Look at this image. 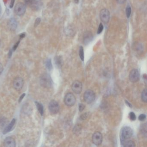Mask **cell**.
I'll return each mask as SVG.
<instances>
[{
	"label": "cell",
	"mask_w": 147,
	"mask_h": 147,
	"mask_svg": "<svg viewBox=\"0 0 147 147\" xmlns=\"http://www.w3.org/2000/svg\"><path fill=\"white\" fill-rule=\"evenodd\" d=\"M15 123H16V120H15V119H13L12 120L11 123H10V124H8V125L5 128V129H4L3 132V134H6L8 133V132H10L12 130L13 128V126H14V125H15Z\"/></svg>",
	"instance_id": "15"
},
{
	"label": "cell",
	"mask_w": 147,
	"mask_h": 147,
	"mask_svg": "<svg viewBox=\"0 0 147 147\" xmlns=\"http://www.w3.org/2000/svg\"><path fill=\"white\" fill-rule=\"evenodd\" d=\"M146 116L144 114H142L138 116V120L140 121H143L146 119Z\"/></svg>",
	"instance_id": "27"
},
{
	"label": "cell",
	"mask_w": 147,
	"mask_h": 147,
	"mask_svg": "<svg viewBox=\"0 0 147 147\" xmlns=\"http://www.w3.org/2000/svg\"><path fill=\"white\" fill-rule=\"evenodd\" d=\"M20 40H19L18 41H17L16 44L13 45V51H15V50L17 49L19 45V43H20Z\"/></svg>",
	"instance_id": "29"
},
{
	"label": "cell",
	"mask_w": 147,
	"mask_h": 147,
	"mask_svg": "<svg viewBox=\"0 0 147 147\" xmlns=\"http://www.w3.org/2000/svg\"><path fill=\"white\" fill-rule=\"evenodd\" d=\"M79 55H80V58L81 60L83 61L84 60V49L83 47L82 46H80L79 49Z\"/></svg>",
	"instance_id": "20"
},
{
	"label": "cell",
	"mask_w": 147,
	"mask_h": 147,
	"mask_svg": "<svg viewBox=\"0 0 147 147\" xmlns=\"http://www.w3.org/2000/svg\"><path fill=\"white\" fill-rule=\"evenodd\" d=\"M25 93H24V94H22V95H21V96L19 98V102H20L22 101V100H23V98H24L25 96Z\"/></svg>",
	"instance_id": "36"
},
{
	"label": "cell",
	"mask_w": 147,
	"mask_h": 147,
	"mask_svg": "<svg viewBox=\"0 0 147 147\" xmlns=\"http://www.w3.org/2000/svg\"><path fill=\"white\" fill-rule=\"evenodd\" d=\"M46 66L49 70H51L52 69V64L51 59H48L46 61Z\"/></svg>",
	"instance_id": "21"
},
{
	"label": "cell",
	"mask_w": 147,
	"mask_h": 147,
	"mask_svg": "<svg viewBox=\"0 0 147 147\" xmlns=\"http://www.w3.org/2000/svg\"><path fill=\"white\" fill-rule=\"evenodd\" d=\"M121 144L125 147H133L136 146L135 142L132 140H126Z\"/></svg>",
	"instance_id": "16"
},
{
	"label": "cell",
	"mask_w": 147,
	"mask_h": 147,
	"mask_svg": "<svg viewBox=\"0 0 147 147\" xmlns=\"http://www.w3.org/2000/svg\"><path fill=\"white\" fill-rule=\"evenodd\" d=\"M100 17L101 20L104 23L108 22L110 19V12L107 9H103L100 13Z\"/></svg>",
	"instance_id": "10"
},
{
	"label": "cell",
	"mask_w": 147,
	"mask_h": 147,
	"mask_svg": "<svg viewBox=\"0 0 147 147\" xmlns=\"http://www.w3.org/2000/svg\"><path fill=\"white\" fill-rule=\"evenodd\" d=\"M55 63L58 67H61L63 64V60L61 57L60 56H58L56 57L55 58Z\"/></svg>",
	"instance_id": "18"
},
{
	"label": "cell",
	"mask_w": 147,
	"mask_h": 147,
	"mask_svg": "<svg viewBox=\"0 0 147 147\" xmlns=\"http://www.w3.org/2000/svg\"><path fill=\"white\" fill-rule=\"evenodd\" d=\"M129 117L130 119L132 121H135L136 119V116L134 112H131L129 114Z\"/></svg>",
	"instance_id": "24"
},
{
	"label": "cell",
	"mask_w": 147,
	"mask_h": 147,
	"mask_svg": "<svg viewBox=\"0 0 147 147\" xmlns=\"http://www.w3.org/2000/svg\"><path fill=\"white\" fill-rule=\"evenodd\" d=\"M17 22L14 18H11L8 20L7 26L11 31H15L17 27Z\"/></svg>",
	"instance_id": "13"
},
{
	"label": "cell",
	"mask_w": 147,
	"mask_h": 147,
	"mask_svg": "<svg viewBox=\"0 0 147 147\" xmlns=\"http://www.w3.org/2000/svg\"><path fill=\"white\" fill-rule=\"evenodd\" d=\"M25 35H26V34L25 33H22L20 34L19 35V38L20 40L22 39H23L25 37Z\"/></svg>",
	"instance_id": "32"
},
{
	"label": "cell",
	"mask_w": 147,
	"mask_h": 147,
	"mask_svg": "<svg viewBox=\"0 0 147 147\" xmlns=\"http://www.w3.org/2000/svg\"><path fill=\"white\" fill-rule=\"evenodd\" d=\"M14 2H15V0H11L10 5V8H12L13 7V6H14Z\"/></svg>",
	"instance_id": "33"
},
{
	"label": "cell",
	"mask_w": 147,
	"mask_h": 147,
	"mask_svg": "<svg viewBox=\"0 0 147 147\" xmlns=\"http://www.w3.org/2000/svg\"><path fill=\"white\" fill-rule=\"evenodd\" d=\"M42 3L41 0H31L29 6L34 11H38L41 8Z\"/></svg>",
	"instance_id": "11"
},
{
	"label": "cell",
	"mask_w": 147,
	"mask_h": 147,
	"mask_svg": "<svg viewBox=\"0 0 147 147\" xmlns=\"http://www.w3.org/2000/svg\"><path fill=\"white\" fill-rule=\"evenodd\" d=\"M0 13H1V11H0Z\"/></svg>",
	"instance_id": "42"
},
{
	"label": "cell",
	"mask_w": 147,
	"mask_h": 147,
	"mask_svg": "<svg viewBox=\"0 0 147 147\" xmlns=\"http://www.w3.org/2000/svg\"><path fill=\"white\" fill-rule=\"evenodd\" d=\"M88 116V115L87 113L82 114L80 116L81 119L82 120H85L87 118Z\"/></svg>",
	"instance_id": "31"
},
{
	"label": "cell",
	"mask_w": 147,
	"mask_h": 147,
	"mask_svg": "<svg viewBox=\"0 0 147 147\" xmlns=\"http://www.w3.org/2000/svg\"><path fill=\"white\" fill-rule=\"evenodd\" d=\"M31 1V0H24V2L25 5H29Z\"/></svg>",
	"instance_id": "37"
},
{
	"label": "cell",
	"mask_w": 147,
	"mask_h": 147,
	"mask_svg": "<svg viewBox=\"0 0 147 147\" xmlns=\"http://www.w3.org/2000/svg\"><path fill=\"white\" fill-rule=\"evenodd\" d=\"M4 144L6 147H14L16 146V142L13 138L8 137L5 139Z\"/></svg>",
	"instance_id": "14"
},
{
	"label": "cell",
	"mask_w": 147,
	"mask_h": 147,
	"mask_svg": "<svg viewBox=\"0 0 147 147\" xmlns=\"http://www.w3.org/2000/svg\"><path fill=\"white\" fill-rule=\"evenodd\" d=\"M140 78V74L138 70L133 69L131 70L129 75V79L132 82H137Z\"/></svg>",
	"instance_id": "7"
},
{
	"label": "cell",
	"mask_w": 147,
	"mask_h": 147,
	"mask_svg": "<svg viewBox=\"0 0 147 147\" xmlns=\"http://www.w3.org/2000/svg\"><path fill=\"white\" fill-rule=\"evenodd\" d=\"M142 100L144 102L146 103L147 102V90L144 89L142 93Z\"/></svg>",
	"instance_id": "19"
},
{
	"label": "cell",
	"mask_w": 147,
	"mask_h": 147,
	"mask_svg": "<svg viewBox=\"0 0 147 147\" xmlns=\"http://www.w3.org/2000/svg\"><path fill=\"white\" fill-rule=\"evenodd\" d=\"M35 104H36L38 111H39L41 116L43 115V114H44V108H43V105L40 103L38 102H35Z\"/></svg>",
	"instance_id": "17"
},
{
	"label": "cell",
	"mask_w": 147,
	"mask_h": 147,
	"mask_svg": "<svg viewBox=\"0 0 147 147\" xmlns=\"http://www.w3.org/2000/svg\"><path fill=\"white\" fill-rule=\"evenodd\" d=\"M6 119L4 117L0 119V127H3L4 126H5L6 123Z\"/></svg>",
	"instance_id": "25"
},
{
	"label": "cell",
	"mask_w": 147,
	"mask_h": 147,
	"mask_svg": "<svg viewBox=\"0 0 147 147\" xmlns=\"http://www.w3.org/2000/svg\"><path fill=\"white\" fill-rule=\"evenodd\" d=\"M3 70H4V68H3V65L0 63V75L2 74Z\"/></svg>",
	"instance_id": "35"
},
{
	"label": "cell",
	"mask_w": 147,
	"mask_h": 147,
	"mask_svg": "<svg viewBox=\"0 0 147 147\" xmlns=\"http://www.w3.org/2000/svg\"><path fill=\"white\" fill-rule=\"evenodd\" d=\"M72 89L76 94H80L82 91V84L79 81H75L72 84Z\"/></svg>",
	"instance_id": "12"
},
{
	"label": "cell",
	"mask_w": 147,
	"mask_h": 147,
	"mask_svg": "<svg viewBox=\"0 0 147 147\" xmlns=\"http://www.w3.org/2000/svg\"><path fill=\"white\" fill-rule=\"evenodd\" d=\"M133 130L129 126H124L121 129L120 132V139L121 144L125 141L129 140L133 135Z\"/></svg>",
	"instance_id": "1"
},
{
	"label": "cell",
	"mask_w": 147,
	"mask_h": 147,
	"mask_svg": "<svg viewBox=\"0 0 147 147\" xmlns=\"http://www.w3.org/2000/svg\"><path fill=\"white\" fill-rule=\"evenodd\" d=\"M79 108L80 112H82L85 109V105L83 104H80Z\"/></svg>",
	"instance_id": "30"
},
{
	"label": "cell",
	"mask_w": 147,
	"mask_h": 147,
	"mask_svg": "<svg viewBox=\"0 0 147 147\" xmlns=\"http://www.w3.org/2000/svg\"><path fill=\"white\" fill-rule=\"evenodd\" d=\"M96 99V95L93 91L88 90L84 94V101L86 103H92L95 101Z\"/></svg>",
	"instance_id": "3"
},
{
	"label": "cell",
	"mask_w": 147,
	"mask_h": 147,
	"mask_svg": "<svg viewBox=\"0 0 147 147\" xmlns=\"http://www.w3.org/2000/svg\"><path fill=\"white\" fill-rule=\"evenodd\" d=\"M12 54V50H10V51H9V53H8V57H9V58L11 57Z\"/></svg>",
	"instance_id": "39"
},
{
	"label": "cell",
	"mask_w": 147,
	"mask_h": 147,
	"mask_svg": "<svg viewBox=\"0 0 147 147\" xmlns=\"http://www.w3.org/2000/svg\"><path fill=\"white\" fill-rule=\"evenodd\" d=\"M132 10L130 6L128 5L126 7V15L127 17H130V16Z\"/></svg>",
	"instance_id": "23"
},
{
	"label": "cell",
	"mask_w": 147,
	"mask_h": 147,
	"mask_svg": "<svg viewBox=\"0 0 147 147\" xmlns=\"http://www.w3.org/2000/svg\"><path fill=\"white\" fill-rule=\"evenodd\" d=\"M102 135L101 132H96L93 134L92 137V141L95 145H100L102 143Z\"/></svg>",
	"instance_id": "9"
},
{
	"label": "cell",
	"mask_w": 147,
	"mask_h": 147,
	"mask_svg": "<svg viewBox=\"0 0 147 147\" xmlns=\"http://www.w3.org/2000/svg\"><path fill=\"white\" fill-rule=\"evenodd\" d=\"M104 26L102 24V23L100 24L99 25V27H98V29L97 33L98 34L101 33L102 32L103 30Z\"/></svg>",
	"instance_id": "26"
},
{
	"label": "cell",
	"mask_w": 147,
	"mask_h": 147,
	"mask_svg": "<svg viewBox=\"0 0 147 147\" xmlns=\"http://www.w3.org/2000/svg\"><path fill=\"white\" fill-rule=\"evenodd\" d=\"M64 102L66 105L68 107H72L75 104L76 99L73 93H68L65 96Z\"/></svg>",
	"instance_id": "4"
},
{
	"label": "cell",
	"mask_w": 147,
	"mask_h": 147,
	"mask_svg": "<svg viewBox=\"0 0 147 147\" xmlns=\"http://www.w3.org/2000/svg\"><path fill=\"white\" fill-rule=\"evenodd\" d=\"M41 21V19L40 18H37L35 20V22L34 27H36L38 25H39Z\"/></svg>",
	"instance_id": "28"
},
{
	"label": "cell",
	"mask_w": 147,
	"mask_h": 147,
	"mask_svg": "<svg viewBox=\"0 0 147 147\" xmlns=\"http://www.w3.org/2000/svg\"><path fill=\"white\" fill-rule=\"evenodd\" d=\"M1 41L0 40V46H1Z\"/></svg>",
	"instance_id": "41"
},
{
	"label": "cell",
	"mask_w": 147,
	"mask_h": 147,
	"mask_svg": "<svg viewBox=\"0 0 147 147\" xmlns=\"http://www.w3.org/2000/svg\"><path fill=\"white\" fill-rule=\"evenodd\" d=\"M126 104H127V105H128V106H129V107H130V108H132V105L130 103H129V102H128L127 101H126Z\"/></svg>",
	"instance_id": "38"
},
{
	"label": "cell",
	"mask_w": 147,
	"mask_h": 147,
	"mask_svg": "<svg viewBox=\"0 0 147 147\" xmlns=\"http://www.w3.org/2000/svg\"><path fill=\"white\" fill-rule=\"evenodd\" d=\"M126 0H116L117 3L120 4H123L125 2Z\"/></svg>",
	"instance_id": "34"
},
{
	"label": "cell",
	"mask_w": 147,
	"mask_h": 147,
	"mask_svg": "<svg viewBox=\"0 0 147 147\" xmlns=\"http://www.w3.org/2000/svg\"><path fill=\"white\" fill-rule=\"evenodd\" d=\"M79 1H80V0H74V1L76 4H78V3H79Z\"/></svg>",
	"instance_id": "40"
},
{
	"label": "cell",
	"mask_w": 147,
	"mask_h": 147,
	"mask_svg": "<svg viewBox=\"0 0 147 147\" xmlns=\"http://www.w3.org/2000/svg\"><path fill=\"white\" fill-rule=\"evenodd\" d=\"M14 11L15 13L18 16H23L26 11L25 5L21 2L18 3L15 5Z\"/></svg>",
	"instance_id": "5"
},
{
	"label": "cell",
	"mask_w": 147,
	"mask_h": 147,
	"mask_svg": "<svg viewBox=\"0 0 147 147\" xmlns=\"http://www.w3.org/2000/svg\"><path fill=\"white\" fill-rule=\"evenodd\" d=\"M49 111L52 114H56L60 109V106L57 102L55 100H52L50 102L48 106Z\"/></svg>",
	"instance_id": "6"
},
{
	"label": "cell",
	"mask_w": 147,
	"mask_h": 147,
	"mask_svg": "<svg viewBox=\"0 0 147 147\" xmlns=\"http://www.w3.org/2000/svg\"><path fill=\"white\" fill-rule=\"evenodd\" d=\"M79 125L76 126H75L74 130H73V131H74V134H76L80 133V132L81 130V127Z\"/></svg>",
	"instance_id": "22"
},
{
	"label": "cell",
	"mask_w": 147,
	"mask_h": 147,
	"mask_svg": "<svg viewBox=\"0 0 147 147\" xmlns=\"http://www.w3.org/2000/svg\"><path fill=\"white\" fill-rule=\"evenodd\" d=\"M24 81L23 78L18 77L15 78L13 81V86L15 90L17 91H20L23 86Z\"/></svg>",
	"instance_id": "8"
},
{
	"label": "cell",
	"mask_w": 147,
	"mask_h": 147,
	"mask_svg": "<svg viewBox=\"0 0 147 147\" xmlns=\"http://www.w3.org/2000/svg\"><path fill=\"white\" fill-rule=\"evenodd\" d=\"M41 85L46 88H51L52 86V80L51 76L47 74H44L41 75L40 77Z\"/></svg>",
	"instance_id": "2"
}]
</instances>
